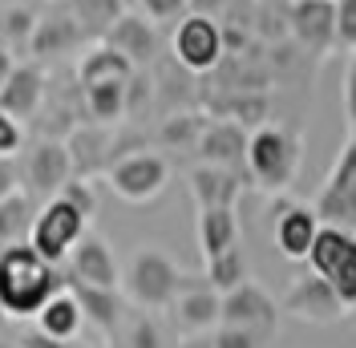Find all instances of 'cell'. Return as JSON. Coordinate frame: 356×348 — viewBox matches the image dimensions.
<instances>
[{"label":"cell","mask_w":356,"mask_h":348,"mask_svg":"<svg viewBox=\"0 0 356 348\" xmlns=\"http://www.w3.org/2000/svg\"><path fill=\"white\" fill-rule=\"evenodd\" d=\"M37 328H44L49 336H57V340H77L81 336V328H86V312H81V304H77V296H73V287H61L49 304L37 312V320H33Z\"/></svg>","instance_id":"obj_24"},{"label":"cell","mask_w":356,"mask_h":348,"mask_svg":"<svg viewBox=\"0 0 356 348\" xmlns=\"http://www.w3.org/2000/svg\"><path fill=\"white\" fill-rule=\"evenodd\" d=\"M202 280L211 283L215 292H231V287H239L243 280H251L247 276V255L243 247H231V251H222V255H215V260H207V276Z\"/></svg>","instance_id":"obj_29"},{"label":"cell","mask_w":356,"mask_h":348,"mask_svg":"<svg viewBox=\"0 0 356 348\" xmlns=\"http://www.w3.org/2000/svg\"><path fill=\"white\" fill-rule=\"evenodd\" d=\"M65 8L73 13V21L86 29V37H106L110 24L126 13L122 0H65Z\"/></svg>","instance_id":"obj_28"},{"label":"cell","mask_w":356,"mask_h":348,"mask_svg":"<svg viewBox=\"0 0 356 348\" xmlns=\"http://www.w3.org/2000/svg\"><path fill=\"white\" fill-rule=\"evenodd\" d=\"M170 312H175V324L186 332V336H199V332H215L222 316V296L211 287V283H191V276L182 280L178 296L170 300Z\"/></svg>","instance_id":"obj_13"},{"label":"cell","mask_w":356,"mask_h":348,"mask_svg":"<svg viewBox=\"0 0 356 348\" xmlns=\"http://www.w3.org/2000/svg\"><path fill=\"white\" fill-rule=\"evenodd\" d=\"M106 182H110V191L122 198V203L142 207V203H154V198L166 191V182H170V162L154 150H130V154H122L118 162H110Z\"/></svg>","instance_id":"obj_5"},{"label":"cell","mask_w":356,"mask_h":348,"mask_svg":"<svg viewBox=\"0 0 356 348\" xmlns=\"http://www.w3.org/2000/svg\"><path fill=\"white\" fill-rule=\"evenodd\" d=\"M247 138H251V134H247L239 122L219 118V122H207V126H202L195 150H199V158L202 162H211V166L243 171L247 166Z\"/></svg>","instance_id":"obj_15"},{"label":"cell","mask_w":356,"mask_h":348,"mask_svg":"<svg viewBox=\"0 0 356 348\" xmlns=\"http://www.w3.org/2000/svg\"><path fill=\"white\" fill-rule=\"evenodd\" d=\"M320 215L312 211V207H288L284 215L275 219V251L284 255V260H308L312 243L320 235Z\"/></svg>","instance_id":"obj_20"},{"label":"cell","mask_w":356,"mask_h":348,"mask_svg":"<svg viewBox=\"0 0 356 348\" xmlns=\"http://www.w3.org/2000/svg\"><path fill=\"white\" fill-rule=\"evenodd\" d=\"M134 77V65L126 53H118L106 37L97 45H89L77 61V86H97V81H130Z\"/></svg>","instance_id":"obj_23"},{"label":"cell","mask_w":356,"mask_h":348,"mask_svg":"<svg viewBox=\"0 0 356 348\" xmlns=\"http://www.w3.org/2000/svg\"><path fill=\"white\" fill-rule=\"evenodd\" d=\"M69 146V158H73V171L77 174H97V171H110V162H118L122 154L113 150L118 142H113L110 126H102V122H93V126H77V130L65 138Z\"/></svg>","instance_id":"obj_18"},{"label":"cell","mask_w":356,"mask_h":348,"mask_svg":"<svg viewBox=\"0 0 356 348\" xmlns=\"http://www.w3.org/2000/svg\"><path fill=\"white\" fill-rule=\"evenodd\" d=\"M219 324L247 328V332H255L259 340H271V336H275V328H280V304L267 296L259 283L243 280L239 287L222 292V316H219Z\"/></svg>","instance_id":"obj_10"},{"label":"cell","mask_w":356,"mask_h":348,"mask_svg":"<svg viewBox=\"0 0 356 348\" xmlns=\"http://www.w3.org/2000/svg\"><path fill=\"white\" fill-rule=\"evenodd\" d=\"M81 41H86V29L73 21L69 8H57L49 17H37V33H33L29 53L33 57H61V53H73Z\"/></svg>","instance_id":"obj_21"},{"label":"cell","mask_w":356,"mask_h":348,"mask_svg":"<svg viewBox=\"0 0 356 348\" xmlns=\"http://www.w3.org/2000/svg\"><path fill=\"white\" fill-rule=\"evenodd\" d=\"M291 37L312 49V53H328L336 45V8L332 0H296L288 13Z\"/></svg>","instance_id":"obj_16"},{"label":"cell","mask_w":356,"mask_h":348,"mask_svg":"<svg viewBox=\"0 0 356 348\" xmlns=\"http://www.w3.org/2000/svg\"><path fill=\"white\" fill-rule=\"evenodd\" d=\"M33 33H37V13H33V8L13 4V8L0 13V45H4V49H13V53L29 49V45H33Z\"/></svg>","instance_id":"obj_30"},{"label":"cell","mask_w":356,"mask_h":348,"mask_svg":"<svg viewBox=\"0 0 356 348\" xmlns=\"http://www.w3.org/2000/svg\"><path fill=\"white\" fill-rule=\"evenodd\" d=\"M182 267H178L166 251H158V247H138L126 263V271H122V292H126V300L138 308H146V312H154V308H170V300L178 296V287H182Z\"/></svg>","instance_id":"obj_3"},{"label":"cell","mask_w":356,"mask_h":348,"mask_svg":"<svg viewBox=\"0 0 356 348\" xmlns=\"http://www.w3.org/2000/svg\"><path fill=\"white\" fill-rule=\"evenodd\" d=\"M130 348H162V328L154 324V316H138L134 320V328H130V340H126Z\"/></svg>","instance_id":"obj_37"},{"label":"cell","mask_w":356,"mask_h":348,"mask_svg":"<svg viewBox=\"0 0 356 348\" xmlns=\"http://www.w3.org/2000/svg\"><path fill=\"white\" fill-rule=\"evenodd\" d=\"M106 41H110L118 53H126L134 69H146L158 57V24L146 21L142 13H122V17L110 24Z\"/></svg>","instance_id":"obj_17"},{"label":"cell","mask_w":356,"mask_h":348,"mask_svg":"<svg viewBox=\"0 0 356 348\" xmlns=\"http://www.w3.org/2000/svg\"><path fill=\"white\" fill-rule=\"evenodd\" d=\"M280 312H288V316L304 320V324L324 328V324L344 320L348 316V304L336 296V287L324 276L308 271V276H296L291 280V287L284 292V300H280Z\"/></svg>","instance_id":"obj_9"},{"label":"cell","mask_w":356,"mask_h":348,"mask_svg":"<svg viewBox=\"0 0 356 348\" xmlns=\"http://www.w3.org/2000/svg\"><path fill=\"white\" fill-rule=\"evenodd\" d=\"M138 13L162 29V24H178L182 21V17L191 13V4H186V0H138Z\"/></svg>","instance_id":"obj_32"},{"label":"cell","mask_w":356,"mask_h":348,"mask_svg":"<svg viewBox=\"0 0 356 348\" xmlns=\"http://www.w3.org/2000/svg\"><path fill=\"white\" fill-rule=\"evenodd\" d=\"M44 93H49V77H44L41 61H17V69L8 73V81L0 89V109L13 113L17 122H29L41 113Z\"/></svg>","instance_id":"obj_14"},{"label":"cell","mask_w":356,"mask_h":348,"mask_svg":"<svg viewBox=\"0 0 356 348\" xmlns=\"http://www.w3.org/2000/svg\"><path fill=\"white\" fill-rule=\"evenodd\" d=\"M308 263H312L316 276H324V280L332 283L336 296L344 304L356 308V235L348 227L324 223L316 243H312V251H308Z\"/></svg>","instance_id":"obj_4"},{"label":"cell","mask_w":356,"mask_h":348,"mask_svg":"<svg viewBox=\"0 0 356 348\" xmlns=\"http://www.w3.org/2000/svg\"><path fill=\"white\" fill-rule=\"evenodd\" d=\"M89 231V219L73 207V203H65L61 195L44 198L41 211H37V219H33V231H29V243L41 251L49 263H61L69 260V251H73V243L81 239Z\"/></svg>","instance_id":"obj_6"},{"label":"cell","mask_w":356,"mask_h":348,"mask_svg":"<svg viewBox=\"0 0 356 348\" xmlns=\"http://www.w3.org/2000/svg\"><path fill=\"white\" fill-rule=\"evenodd\" d=\"M65 283L73 287L77 304L86 312V324H93L106 336H118V328H122V287H93V283H77V280Z\"/></svg>","instance_id":"obj_22"},{"label":"cell","mask_w":356,"mask_h":348,"mask_svg":"<svg viewBox=\"0 0 356 348\" xmlns=\"http://www.w3.org/2000/svg\"><path fill=\"white\" fill-rule=\"evenodd\" d=\"M211 340H215V348H267V340H259L255 332H247V328H227V324L215 328Z\"/></svg>","instance_id":"obj_36"},{"label":"cell","mask_w":356,"mask_h":348,"mask_svg":"<svg viewBox=\"0 0 356 348\" xmlns=\"http://www.w3.org/2000/svg\"><path fill=\"white\" fill-rule=\"evenodd\" d=\"M69 280L93 283V287H122V267L113 255L110 239H102L97 231H86L69 251Z\"/></svg>","instance_id":"obj_12"},{"label":"cell","mask_w":356,"mask_h":348,"mask_svg":"<svg viewBox=\"0 0 356 348\" xmlns=\"http://www.w3.org/2000/svg\"><path fill=\"white\" fill-rule=\"evenodd\" d=\"M37 198L29 195L24 187H17L13 195L0 198V247H13V243H29L33 231V219H37Z\"/></svg>","instance_id":"obj_26"},{"label":"cell","mask_w":356,"mask_h":348,"mask_svg":"<svg viewBox=\"0 0 356 348\" xmlns=\"http://www.w3.org/2000/svg\"><path fill=\"white\" fill-rule=\"evenodd\" d=\"M191 4V13H202V17H219V13H227V4L231 0H186Z\"/></svg>","instance_id":"obj_40"},{"label":"cell","mask_w":356,"mask_h":348,"mask_svg":"<svg viewBox=\"0 0 356 348\" xmlns=\"http://www.w3.org/2000/svg\"><path fill=\"white\" fill-rule=\"evenodd\" d=\"M65 287L57 263H49L33 243L0 247V316L8 320H37L57 292Z\"/></svg>","instance_id":"obj_1"},{"label":"cell","mask_w":356,"mask_h":348,"mask_svg":"<svg viewBox=\"0 0 356 348\" xmlns=\"http://www.w3.org/2000/svg\"><path fill=\"white\" fill-rule=\"evenodd\" d=\"M73 158H69L65 138H37L24 154V191L33 198H53L69 178H73Z\"/></svg>","instance_id":"obj_11"},{"label":"cell","mask_w":356,"mask_h":348,"mask_svg":"<svg viewBox=\"0 0 356 348\" xmlns=\"http://www.w3.org/2000/svg\"><path fill=\"white\" fill-rule=\"evenodd\" d=\"M178 348H215V340H211L207 332H199V336H186V340H182Z\"/></svg>","instance_id":"obj_42"},{"label":"cell","mask_w":356,"mask_h":348,"mask_svg":"<svg viewBox=\"0 0 356 348\" xmlns=\"http://www.w3.org/2000/svg\"><path fill=\"white\" fill-rule=\"evenodd\" d=\"M336 8V49L356 53V0H332Z\"/></svg>","instance_id":"obj_34"},{"label":"cell","mask_w":356,"mask_h":348,"mask_svg":"<svg viewBox=\"0 0 356 348\" xmlns=\"http://www.w3.org/2000/svg\"><path fill=\"white\" fill-rule=\"evenodd\" d=\"M0 348H21L17 340H0Z\"/></svg>","instance_id":"obj_43"},{"label":"cell","mask_w":356,"mask_h":348,"mask_svg":"<svg viewBox=\"0 0 356 348\" xmlns=\"http://www.w3.org/2000/svg\"><path fill=\"white\" fill-rule=\"evenodd\" d=\"M202 118H195V113H175V118H166V126H162V142L166 146H195L202 134Z\"/></svg>","instance_id":"obj_31"},{"label":"cell","mask_w":356,"mask_h":348,"mask_svg":"<svg viewBox=\"0 0 356 348\" xmlns=\"http://www.w3.org/2000/svg\"><path fill=\"white\" fill-rule=\"evenodd\" d=\"M21 187V171H17V158H0V198L13 195Z\"/></svg>","instance_id":"obj_39"},{"label":"cell","mask_w":356,"mask_h":348,"mask_svg":"<svg viewBox=\"0 0 356 348\" xmlns=\"http://www.w3.org/2000/svg\"><path fill=\"white\" fill-rule=\"evenodd\" d=\"M300 166H304V138L300 134L271 126V122L251 130V138H247V174L259 191H267V195L288 191Z\"/></svg>","instance_id":"obj_2"},{"label":"cell","mask_w":356,"mask_h":348,"mask_svg":"<svg viewBox=\"0 0 356 348\" xmlns=\"http://www.w3.org/2000/svg\"><path fill=\"white\" fill-rule=\"evenodd\" d=\"M57 195L65 198V203H73V207H77L86 219H93V211H97V195H93V182H89L86 174H73V178H69Z\"/></svg>","instance_id":"obj_33"},{"label":"cell","mask_w":356,"mask_h":348,"mask_svg":"<svg viewBox=\"0 0 356 348\" xmlns=\"http://www.w3.org/2000/svg\"><path fill=\"white\" fill-rule=\"evenodd\" d=\"M13 69H17V53L0 45V89H4V81H8V73H13Z\"/></svg>","instance_id":"obj_41"},{"label":"cell","mask_w":356,"mask_h":348,"mask_svg":"<svg viewBox=\"0 0 356 348\" xmlns=\"http://www.w3.org/2000/svg\"><path fill=\"white\" fill-rule=\"evenodd\" d=\"M186 187H191V198L195 207H235L239 195H243V174L227 171V166H211V162H199L195 171L186 174Z\"/></svg>","instance_id":"obj_19"},{"label":"cell","mask_w":356,"mask_h":348,"mask_svg":"<svg viewBox=\"0 0 356 348\" xmlns=\"http://www.w3.org/2000/svg\"><path fill=\"white\" fill-rule=\"evenodd\" d=\"M312 211L332 227H348V231L356 227V134L344 142V150L336 154L324 187L316 191Z\"/></svg>","instance_id":"obj_7"},{"label":"cell","mask_w":356,"mask_h":348,"mask_svg":"<svg viewBox=\"0 0 356 348\" xmlns=\"http://www.w3.org/2000/svg\"><path fill=\"white\" fill-rule=\"evenodd\" d=\"M126 89H130V81H97V86L81 89L89 122H102V126L122 122L126 118Z\"/></svg>","instance_id":"obj_27"},{"label":"cell","mask_w":356,"mask_h":348,"mask_svg":"<svg viewBox=\"0 0 356 348\" xmlns=\"http://www.w3.org/2000/svg\"><path fill=\"white\" fill-rule=\"evenodd\" d=\"M21 348H69V340H57V336H49L44 328H24L21 332V340H17Z\"/></svg>","instance_id":"obj_38"},{"label":"cell","mask_w":356,"mask_h":348,"mask_svg":"<svg viewBox=\"0 0 356 348\" xmlns=\"http://www.w3.org/2000/svg\"><path fill=\"white\" fill-rule=\"evenodd\" d=\"M24 146V122L0 109V158H17Z\"/></svg>","instance_id":"obj_35"},{"label":"cell","mask_w":356,"mask_h":348,"mask_svg":"<svg viewBox=\"0 0 356 348\" xmlns=\"http://www.w3.org/2000/svg\"><path fill=\"white\" fill-rule=\"evenodd\" d=\"M222 49H227V41H222L219 21L202 17V13H186L170 33V53L191 73H211L222 61Z\"/></svg>","instance_id":"obj_8"},{"label":"cell","mask_w":356,"mask_h":348,"mask_svg":"<svg viewBox=\"0 0 356 348\" xmlns=\"http://www.w3.org/2000/svg\"><path fill=\"white\" fill-rule=\"evenodd\" d=\"M239 247V219L235 207H202L199 211V251L202 260H215L222 251Z\"/></svg>","instance_id":"obj_25"}]
</instances>
